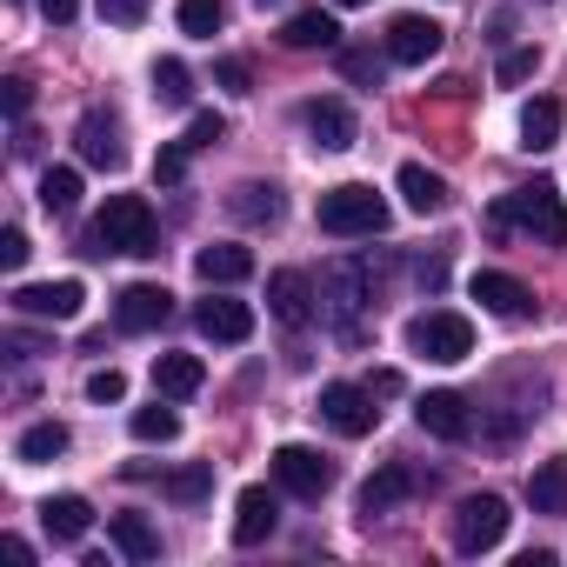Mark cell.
Returning a JSON list of instances; mask_svg holds the SVG:
<instances>
[{
  "mask_svg": "<svg viewBox=\"0 0 567 567\" xmlns=\"http://www.w3.org/2000/svg\"><path fill=\"white\" fill-rule=\"evenodd\" d=\"M560 141V101L554 94H534L527 107H520V147L527 154H547Z\"/></svg>",
  "mask_w": 567,
  "mask_h": 567,
  "instance_id": "cell-23",
  "label": "cell"
},
{
  "mask_svg": "<svg viewBox=\"0 0 567 567\" xmlns=\"http://www.w3.org/2000/svg\"><path fill=\"white\" fill-rule=\"evenodd\" d=\"M227 214H240V220H254V227H274L280 214H288V200H280L274 181H240V187L227 194Z\"/></svg>",
  "mask_w": 567,
  "mask_h": 567,
  "instance_id": "cell-21",
  "label": "cell"
},
{
  "mask_svg": "<svg viewBox=\"0 0 567 567\" xmlns=\"http://www.w3.org/2000/svg\"><path fill=\"white\" fill-rule=\"evenodd\" d=\"M441 41H447V28L427 21V14H394L388 21V61L394 68H427L441 54Z\"/></svg>",
  "mask_w": 567,
  "mask_h": 567,
  "instance_id": "cell-11",
  "label": "cell"
},
{
  "mask_svg": "<svg viewBox=\"0 0 567 567\" xmlns=\"http://www.w3.org/2000/svg\"><path fill=\"white\" fill-rule=\"evenodd\" d=\"M368 301H374L368 260H328V267H321V315H328L334 328H354Z\"/></svg>",
  "mask_w": 567,
  "mask_h": 567,
  "instance_id": "cell-5",
  "label": "cell"
},
{
  "mask_svg": "<svg viewBox=\"0 0 567 567\" xmlns=\"http://www.w3.org/2000/svg\"><path fill=\"white\" fill-rule=\"evenodd\" d=\"M28 254H34V247H28V234H21V227L0 234V267H8V274H21V267H28Z\"/></svg>",
  "mask_w": 567,
  "mask_h": 567,
  "instance_id": "cell-41",
  "label": "cell"
},
{
  "mask_svg": "<svg viewBox=\"0 0 567 567\" xmlns=\"http://www.w3.org/2000/svg\"><path fill=\"white\" fill-rule=\"evenodd\" d=\"M194 328H200L207 341H220V348H240V341L254 334V308H247V301H227V295H207V301L194 308Z\"/></svg>",
  "mask_w": 567,
  "mask_h": 567,
  "instance_id": "cell-15",
  "label": "cell"
},
{
  "mask_svg": "<svg viewBox=\"0 0 567 567\" xmlns=\"http://www.w3.org/2000/svg\"><path fill=\"white\" fill-rule=\"evenodd\" d=\"M207 487H214V461H194V467H181V474H167V501H181V507H194V501H207Z\"/></svg>",
  "mask_w": 567,
  "mask_h": 567,
  "instance_id": "cell-34",
  "label": "cell"
},
{
  "mask_svg": "<svg viewBox=\"0 0 567 567\" xmlns=\"http://www.w3.org/2000/svg\"><path fill=\"white\" fill-rule=\"evenodd\" d=\"M214 87H227V94H254V68H247L240 54H227V61H214Z\"/></svg>",
  "mask_w": 567,
  "mask_h": 567,
  "instance_id": "cell-37",
  "label": "cell"
},
{
  "mask_svg": "<svg viewBox=\"0 0 567 567\" xmlns=\"http://www.w3.org/2000/svg\"><path fill=\"white\" fill-rule=\"evenodd\" d=\"M174 21H181V34H194V41H214V34L227 28V0H181Z\"/></svg>",
  "mask_w": 567,
  "mask_h": 567,
  "instance_id": "cell-30",
  "label": "cell"
},
{
  "mask_svg": "<svg viewBox=\"0 0 567 567\" xmlns=\"http://www.w3.org/2000/svg\"><path fill=\"white\" fill-rule=\"evenodd\" d=\"M260 8H280V0H260Z\"/></svg>",
  "mask_w": 567,
  "mask_h": 567,
  "instance_id": "cell-47",
  "label": "cell"
},
{
  "mask_svg": "<svg viewBox=\"0 0 567 567\" xmlns=\"http://www.w3.org/2000/svg\"><path fill=\"white\" fill-rule=\"evenodd\" d=\"M341 8H368V0H341Z\"/></svg>",
  "mask_w": 567,
  "mask_h": 567,
  "instance_id": "cell-46",
  "label": "cell"
},
{
  "mask_svg": "<svg viewBox=\"0 0 567 567\" xmlns=\"http://www.w3.org/2000/svg\"><path fill=\"white\" fill-rule=\"evenodd\" d=\"M394 187H401V200H408V214H441V207H447V181H441V174H427L421 161H408Z\"/></svg>",
  "mask_w": 567,
  "mask_h": 567,
  "instance_id": "cell-26",
  "label": "cell"
},
{
  "mask_svg": "<svg viewBox=\"0 0 567 567\" xmlns=\"http://www.w3.org/2000/svg\"><path fill=\"white\" fill-rule=\"evenodd\" d=\"M474 301L487 308V315H501V321H520V315H534V288L527 280H514V274H474Z\"/></svg>",
  "mask_w": 567,
  "mask_h": 567,
  "instance_id": "cell-17",
  "label": "cell"
},
{
  "mask_svg": "<svg viewBox=\"0 0 567 567\" xmlns=\"http://www.w3.org/2000/svg\"><path fill=\"white\" fill-rule=\"evenodd\" d=\"M74 147H81V161H87V167H101V174L127 167L121 121H114V114H101V107H87V114H81V127H74Z\"/></svg>",
  "mask_w": 567,
  "mask_h": 567,
  "instance_id": "cell-14",
  "label": "cell"
},
{
  "mask_svg": "<svg viewBox=\"0 0 567 567\" xmlns=\"http://www.w3.org/2000/svg\"><path fill=\"white\" fill-rule=\"evenodd\" d=\"M107 534H114V547H121L127 560H161V534L147 527V514H114Z\"/></svg>",
  "mask_w": 567,
  "mask_h": 567,
  "instance_id": "cell-29",
  "label": "cell"
},
{
  "mask_svg": "<svg viewBox=\"0 0 567 567\" xmlns=\"http://www.w3.org/2000/svg\"><path fill=\"white\" fill-rule=\"evenodd\" d=\"M534 68H540V48H514V54H501V81H507V87H520Z\"/></svg>",
  "mask_w": 567,
  "mask_h": 567,
  "instance_id": "cell-39",
  "label": "cell"
},
{
  "mask_svg": "<svg viewBox=\"0 0 567 567\" xmlns=\"http://www.w3.org/2000/svg\"><path fill=\"white\" fill-rule=\"evenodd\" d=\"M8 301H14V315H28V321H81L87 288H81V280H34V288H14Z\"/></svg>",
  "mask_w": 567,
  "mask_h": 567,
  "instance_id": "cell-10",
  "label": "cell"
},
{
  "mask_svg": "<svg viewBox=\"0 0 567 567\" xmlns=\"http://www.w3.org/2000/svg\"><path fill=\"white\" fill-rule=\"evenodd\" d=\"M41 207L48 214H74L81 207V167H48L41 174Z\"/></svg>",
  "mask_w": 567,
  "mask_h": 567,
  "instance_id": "cell-32",
  "label": "cell"
},
{
  "mask_svg": "<svg viewBox=\"0 0 567 567\" xmlns=\"http://www.w3.org/2000/svg\"><path fill=\"white\" fill-rule=\"evenodd\" d=\"M167 315H174V295L161 280H134V288H121V301H114L121 334H154V328H167Z\"/></svg>",
  "mask_w": 567,
  "mask_h": 567,
  "instance_id": "cell-12",
  "label": "cell"
},
{
  "mask_svg": "<svg viewBox=\"0 0 567 567\" xmlns=\"http://www.w3.org/2000/svg\"><path fill=\"white\" fill-rule=\"evenodd\" d=\"M0 101H8V114L21 121V114L34 107V81H21V74H14V81H0Z\"/></svg>",
  "mask_w": 567,
  "mask_h": 567,
  "instance_id": "cell-42",
  "label": "cell"
},
{
  "mask_svg": "<svg viewBox=\"0 0 567 567\" xmlns=\"http://www.w3.org/2000/svg\"><path fill=\"white\" fill-rule=\"evenodd\" d=\"M507 501L501 494H467L461 507H454V554H487V547H501L507 540Z\"/></svg>",
  "mask_w": 567,
  "mask_h": 567,
  "instance_id": "cell-6",
  "label": "cell"
},
{
  "mask_svg": "<svg viewBox=\"0 0 567 567\" xmlns=\"http://www.w3.org/2000/svg\"><path fill=\"white\" fill-rule=\"evenodd\" d=\"M181 141H187V147H194V154H200V147H214V141H227V121H220V114H194V121H187V134H181Z\"/></svg>",
  "mask_w": 567,
  "mask_h": 567,
  "instance_id": "cell-38",
  "label": "cell"
},
{
  "mask_svg": "<svg viewBox=\"0 0 567 567\" xmlns=\"http://www.w3.org/2000/svg\"><path fill=\"white\" fill-rule=\"evenodd\" d=\"M8 354H21V361H34V354H41V341H34V334H21V328H14V334H8Z\"/></svg>",
  "mask_w": 567,
  "mask_h": 567,
  "instance_id": "cell-45",
  "label": "cell"
},
{
  "mask_svg": "<svg viewBox=\"0 0 567 567\" xmlns=\"http://www.w3.org/2000/svg\"><path fill=\"white\" fill-rule=\"evenodd\" d=\"M41 14H48V21H54V28H68V21H74V14H81V0H41Z\"/></svg>",
  "mask_w": 567,
  "mask_h": 567,
  "instance_id": "cell-44",
  "label": "cell"
},
{
  "mask_svg": "<svg viewBox=\"0 0 567 567\" xmlns=\"http://www.w3.org/2000/svg\"><path fill=\"white\" fill-rule=\"evenodd\" d=\"M87 247L94 254H154V207L141 200V194H114L101 214H94V227H87Z\"/></svg>",
  "mask_w": 567,
  "mask_h": 567,
  "instance_id": "cell-2",
  "label": "cell"
},
{
  "mask_svg": "<svg viewBox=\"0 0 567 567\" xmlns=\"http://www.w3.org/2000/svg\"><path fill=\"white\" fill-rule=\"evenodd\" d=\"M274 520H280V501L267 487H240V501H234V540L240 547H260L274 534Z\"/></svg>",
  "mask_w": 567,
  "mask_h": 567,
  "instance_id": "cell-18",
  "label": "cell"
},
{
  "mask_svg": "<svg viewBox=\"0 0 567 567\" xmlns=\"http://www.w3.org/2000/svg\"><path fill=\"white\" fill-rule=\"evenodd\" d=\"M408 494H414V474H408V467H381V474H368V481H361V494H354V514H361V520H374V514L401 507Z\"/></svg>",
  "mask_w": 567,
  "mask_h": 567,
  "instance_id": "cell-19",
  "label": "cell"
},
{
  "mask_svg": "<svg viewBox=\"0 0 567 567\" xmlns=\"http://www.w3.org/2000/svg\"><path fill=\"white\" fill-rule=\"evenodd\" d=\"M301 121H308V134H315V147H321V154H348V147L361 141L354 107H348V101H334V94L308 101V107H301Z\"/></svg>",
  "mask_w": 567,
  "mask_h": 567,
  "instance_id": "cell-13",
  "label": "cell"
},
{
  "mask_svg": "<svg viewBox=\"0 0 567 567\" xmlns=\"http://www.w3.org/2000/svg\"><path fill=\"white\" fill-rule=\"evenodd\" d=\"M154 101L161 107H187L194 101V74H187V61H154Z\"/></svg>",
  "mask_w": 567,
  "mask_h": 567,
  "instance_id": "cell-31",
  "label": "cell"
},
{
  "mask_svg": "<svg viewBox=\"0 0 567 567\" xmlns=\"http://www.w3.org/2000/svg\"><path fill=\"white\" fill-rule=\"evenodd\" d=\"M414 421H421L434 441H467V434H474V421H467V401H461L454 388H434V394H421V401H414Z\"/></svg>",
  "mask_w": 567,
  "mask_h": 567,
  "instance_id": "cell-16",
  "label": "cell"
},
{
  "mask_svg": "<svg viewBox=\"0 0 567 567\" xmlns=\"http://www.w3.org/2000/svg\"><path fill=\"white\" fill-rule=\"evenodd\" d=\"M127 427H134V441H161V447H167V441L181 434V414L154 401V408H134V421H127Z\"/></svg>",
  "mask_w": 567,
  "mask_h": 567,
  "instance_id": "cell-33",
  "label": "cell"
},
{
  "mask_svg": "<svg viewBox=\"0 0 567 567\" xmlns=\"http://www.w3.org/2000/svg\"><path fill=\"white\" fill-rule=\"evenodd\" d=\"M101 21H114V28H141V21H147V0H101Z\"/></svg>",
  "mask_w": 567,
  "mask_h": 567,
  "instance_id": "cell-40",
  "label": "cell"
},
{
  "mask_svg": "<svg viewBox=\"0 0 567 567\" xmlns=\"http://www.w3.org/2000/svg\"><path fill=\"white\" fill-rule=\"evenodd\" d=\"M280 41L308 54V48H334V41H341V28H334V14H321V8H301V14H288Z\"/></svg>",
  "mask_w": 567,
  "mask_h": 567,
  "instance_id": "cell-27",
  "label": "cell"
},
{
  "mask_svg": "<svg viewBox=\"0 0 567 567\" xmlns=\"http://www.w3.org/2000/svg\"><path fill=\"white\" fill-rule=\"evenodd\" d=\"M321 421H328L334 434H348V441L374 434V427H381L374 388H354V381H328V388H321Z\"/></svg>",
  "mask_w": 567,
  "mask_h": 567,
  "instance_id": "cell-7",
  "label": "cell"
},
{
  "mask_svg": "<svg viewBox=\"0 0 567 567\" xmlns=\"http://www.w3.org/2000/svg\"><path fill=\"white\" fill-rule=\"evenodd\" d=\"M315 308H321V288H315L301 267H274V274H267V315H274L280 328H308Z\"/></svg>",
  "mask_w": 567,
  "mask_h": 567,
  "instance_id": "cell-9",
  "label": "cell"
},
{
  "mask_svg": "<svg viewBox=\"0 0 567 567\" xmlns=\"http://www.w3.org/2000/svg\"><path fill=\"white\" fill-rule=\"evenodd\" d=\"M527 507L534 514H567V454H547L527 474Z\"/></svg>",
  "mask_w": 567,
  "mask_h": 567,
  "instance_id": "cell-22",
  "label": "cell"
},
{
  "mask_svg": "<svg viewBox=\"0 0 567 567\" xmlns=\"http://www.w3.org/2000/svg\"><path fill=\"white\" fill-rule=\"evenodd\" d=\"M274 481L288 487L295 501H321V494L334 487V467H328V454H315V447L288 441V447H274Z\"/></svg>",
  "mask_w": 567,
  "mask_h": 567,
  "instance_id": "cell-8",
  "label": "cell"
},
{
  "mask_svg": "<svg viewBox=\"0 0 567 567\" xmlns=\"http://www.w3.org/2000/svg\"><path fill=\"white\" fill-rule=\"evenodd\" d=\"M315 220H321V234H334V240H361V234H381V227H388V200H381L368 181H341V187L321 194Z\"/></svg>",
  "mask_w": 567,
  "mask_h": 567,
  "instance_id": "cell-3",
  "label": "cell"
},
{
  "mask_svg": "<svg viewBox=\"0 0 567 567\" xmlns=\"http://www.w3.org/2000/svg\"><path fill=\"white\" fill-rule=\"evenodd\" d=\"M68 447H74V434H68L61 421H34V427H28V434L14 441V454H21L28 467H41V461H61Z\"/></svg>",
  "mask_w": 567,
  "mask_h": 567,
  "instance_id": "cell-28",
  "label": "cell"
},
{
  "mask_svg": "<svg viewBox=\"0 0 567 567\" xmlns=\"http://www.w3.org/2000/svg\"><path fill=\"white\" fill-rule=\"evenodd\" d=\"M41 527H48L54 540H87L94 507H87L81 494H54V501H41Z\"/></svg>",
  "mask_w": 567,
  "mask_h": 567,
  "instance_id": "cell-25",
  "label": "cell"
},
{
  "mask_svg": "<svg viewBox=\"0 0 567 567\" xmlns=\"http://www.w3.org/2000/svg\"><path fill=\"white\" fill-rule=\"evenodd\" d=\"M200 381H207V368L194 354H161L154 361V394L161 401H187V394H200Z\"/></svg>",
  "mask_w": 567,
  "mask_h": 567,
  "instance_id": "cell-24",
  "label": "cell"
},
{
  "mask_svg": "<svg viewBox=\"0 0 567 567\" xmlns=\"http://www.w3.org/2000/svg\"><path fill=\"white\" fill-rule=\"evenodd\" d=\"M487 220H494V227H527L534 240L567 247V200H560V187H554V181H527V187H514Z\"/></svg>",
  "mask_w": 567,
  "mask_h": 567,
  "instance_id": "cell-1",
  "label": "cell"
},
{
  "mask_svg": "<svg viewBox=\"0 0 567 567\" xmlns=\"http://www.w3.org/2000/svg\"><path fill=\"white\" fill-rule=\"evenodd\" d=\"M87 401H101V408L127 401V374H121V368H94V374H87Z\"/></svg>",
  "mask_w": 567,
  "mask_h": 567,
  "instance_id": "cell-36",
  "label": "cell"
},
{
  "mask_svg": "<svg viewBox=\"0 0 567 567\" xmlns=\"http://www.w3.org/2000/svg\"><path fill=\"white\" fill-rule=\"evenodd\" d=\"M341 68H348L354 81H368V87H381V61H374V54H341Z\"/></svg>",
  "mask_w": 567,
  "mask_h": 567,
  "instance_id": "cell-43",
  "label": "cell"
},
{
  "mask_svg": "<svg viewBox=\"0 0 567 567\" xmlns=\"http://www.w3.org/2000/svg\"><path fill=\"white\" fill-rule=\"evenodd\" d=\"M194 274L207 280V288H234V280H247V274H254V254H247V247H234V240H214V247H200V254H194Z\"/></svg>",
  "mask_w": 567,
  "mask_h": 567,
  "instance_id": "cell-20",
  "label": "cell"
},
{
  "mask_svg": "<svg viewBox=\"0 0 567 567\" xmlns=\"http://www.w3.org/2000/svg\"><path fill=\"white\" fill-rule=\"evenodd\" d=\"M187 154H194L187 141H167V147L154 154V181H161V187H181V181H187Z\"/></svg>",
  "mask_w": 567,
  "mask_h": 567,
  "instance_id": "cell-35",
  "label": "cell"
},
{
  "mask_svg": "<svg viewBox=\"0 0 567 567\" xmlns=\"http://www.w3.org/2000/svg\"><path fill=\"white\" fill-rule=\"evenodd\" d=\"M408 348L427 354V361H441V368H454V361L474 354V321L454 315V308H427V315L408 321Z\"/></svg>",
  "mask_w": 567,
  "mask_h": 567,
  "instance_id": "cell-4",
  "label": "cell"
}]
</instances>
